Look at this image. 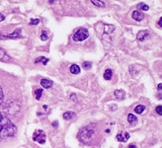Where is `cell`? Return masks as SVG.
<instances>
[{"label": "cell", "mask_w": 162, "mask_h": 148, "mask_svg": "<svg viewBox=\"0 0 162 148\" xmlns=\"http://www.w3.org/2000/svg\"><path fill=\"white\" fill-rule=\"evenodd\" d=\"M41 85H42L44 88H50L53 85V81L49 80V79H42V80H41Z\"/></svg>", "instance_id": "30bf717a"}, {"label": "cell", "mask_w": 162, "mask_h": 148, "mask_svg": "<svg viewBox=\"0 0 162 148\" xmlns=\"http://www.w3.org/2000/svg\"><path fill=\"white\" fill-rule=\"evenodd\" d=\"M36 98L37 100H40L41 98V96H42V93H43V90L41 89V88H39V89H37L36 90Z\"/></svg>", "instance_id": "ffe728a7"}, {"label": "cell", "mask_w": 162, "mask_h": 148, "mask_svg": "<svg viewBox=\"0 0 162 148\" xmlns=\"http://www.w3.org/2000/svg\"><path fill=\"white\" fill-rule=\"evenodd\" d=\"M130 138V134L128 132L125 133H120V134L116 135V140L120 142H127Z\"/></svg>", "instance_id": "5b68a950"}, {"label": "cell", "mask_w": 162, "mask_h": 148, "mask_svg": "<svg viewBox=\"0 0 162 148\" xmlns=\"http://www.w3.org/2000/svg\"><path fill=\"white\" fill-rule=\"evenodd\" d=\"M128 122L130 123V125H132V126H134V125H136L137 122H138V119L136 116H134L133 114H129L128 115Z\"/></svg>", "instance_id": "9c48e42d"}, {"label": "cell", "mask_w": 162, "mask_h": 148, "mask_svg": "<svg viewBox=\"0 0 162 148\" xmlns=\"http://www.w3.org/2000/svg\"><path fill=\"white\" fill-rule=\"evenodd\" d=\"M132 17L137 21H141L143 18H144V14L139 10H135V11H133V13H132Z\"/></svg>", "instance_id": "8992f818"}, {"label": "cell", "mask_w": 162, "mask_h": 148, "mask_svg": "<svg viewBox=\"0 0 162 148\" xmlns=\"http://www.w3.org/2000/svg\"><path fill=\"white\" fill-rule=\"evenodd\" d=\"M0 60L3 62H8L10 61V57L8 56L5 53L4 50H2V49H0Z\"/></svg>", "instance_id": "ba28073f"}, {"label": "cell", "mask_w": 162, "mask_h": 148, "mask_svg": "<svg viewBox=\"0 0 162 148\" xmlns=\"http://www.w3.org/2000/svg\"><path fill=\"white\" fill-rule=\"evenodd\" d=\"M32 139L35 140V141H37L40 144H44L45 141H46V135H45V133L43 131L37 130L35 132V134H33Z\"/></svg>", "instance_id": "277c9868"}, {"label": "cell", "mask_w": 162, "mask_h": 148, "mask_svg": "<svg viewBox=\"0 0 162 148\" xmlns=\"http://www.w3.org/2000/svg\"><path fill=\"white\" fill-rule=\"evenodd\" d=\"M156 113L158 114V115L162 116V105H158V107L156 108Z\"/></svg>", "instance_id": "603a6c76"}, {"label": "cell", "mask_w": 162, "mask_h": 148, "mask_svg": "<svg viewBox=\"0 0 162 148\" xmlns=\"http://www.w3.org/2000/svg\"><path fill=\"white\" fill-rule=\"evenodd\" d=\"M4 18H5V16L3 15L2 13H0V21H2V20H4Z\"/></svg>", "instance_id": "83f0119b"}, {"label": "cell", "mask_w": 162, "mask_h": 148, "mask_svg": "<svg viewBox=\"0 0 162 148\" xmlns=\"http://www.w3.org/2000/svg\"><path fill=\"white\" fill-rule=\"evenodd\" d=\"M158 25H159V26H162V17L159 19V21H158Z\"/></svg>", "instance_id": "4dcf8cb0"}, {"label": "cell", "mask_w": 162, "mask_h": 148, "mask_svg": "<svg viewBox=\"0 0 162 148\" xmlns=\"http://www.w3.org/2000/svg\"><path fill=\"white\" fill-rule=\"evenodd\" d=\"M40 22V20L37 19V18H32V19L29 21V24L31 25H36V24H37Z\"/></svg>", "instance_id": "7402d4cb"}, {"label": "cell", "mask_w": 162, "mask_h": 148, "mask_svg": "<svg viewBox=\"0 0 162 148\" xmlns=\"http://www.w3.org/2000/svg\"><path fill=\"white\" fill-rule=\"evenodd\" d=\"M41 40H42V41H47L48 40V36L45 33V32H43L42 36H41Z\"/></svg>", "instance_id": "d4e9b609"}, {"label": "cell", "mask_w": 162, "mask_h": 148, "mask_svg": "<svg viewBox=\"0 0 162 148\" xmlns=\"http://www.w3.org/2000/svg\"><path fill=\"white\" fill-rule=\"evenodd\" d=\"M157 89H158V90H162V83H160V84H158Z\"/></svg>", "instance_id": "f546056e"}, {"label": "cell", "mask_w": 162, "mask_h": 148, "mask_svg": "<svg viewBox=\"0 0 162 148\" xmlns=\"http://www.w3.org/2000/svg\"><path fill=\"white\" fill-rule=\"evenodd\" d=\"M16 133V127L10 120L3 117L0 113V140L12 137Z\"/></svg>", "instance_id": "6da1fadb"}, {"label": "cell", "mask_w": 162, "mask_h": 148, "mask_svg": "<svg viewBox=\"0 0 162 148\" xmlns=\"http://www.w3.org/2000/svg\"><path fill=\"white\" fill-rule=\"evenodd\" d=\"M128 148H137V146H136V145H133V144H132V145H130Z\"/></svg>", "instance_id": "d6a6232c"}, {"label": "cell", "mask_w": 162, "mask_h": 148, "mask_svg": "<svg viewBox=\"0 0 162 148\" xmlns=\"http://www.w3.org/2000/svg\"><path fill=\"white\" fill-rule=\"evenodd\" d=\"M44 60H45V57H40V58L35 60V63H39L40 61H44Z\"/></svg>", "instance_id": "484cf974"}, {"label": "cell", "mask_w": 162, "mask_h": 148, "mask_svg": "<svg viewBox=\"0 0 162 148\" xmlns=\"http://www.w3.org/2000/svg\"><path fill=\"white\" fill-rule=\"evenodd\" d=\"M91 3H92V4H94V5H96V6H99V7H102V6L105 5L104 2H102V1H97V0H92Z\"/></svg>", "instance_id": "d6986e66"}, {"label": "cell", "mask_w": 162, "mask_h": 148, "mask_svg": "<svg viewBox=\"0 0 162 148\" xmlns=\"http://www.w3.org/2000/svg\"><path fill=\"white\" fill-rule=\"evenodd\" d=\"M94 134H95V128H94L93 125H90V126L82 128L81 130L79 131L78 137L82 142L88 143L92 140Z\"/></svg>", "instance_id": "7a4b0ae2"}, {"label": "cell", "mask_w": 162, "mask_h": 148, "mask_svg": "<svg viewBox=\"0 0 162 148\" xmlns=\"http://www.w3.org/2000/svg\"><path fill=\"white\" fill-rule=\"evenodd\" d=\"M82 66H83V68L85 70H89L90 68H91V63L90 62H83V64H82Z\"/></svg>", "instance_id": "44dd1931"}, {"label": "cell", "mask_w": 162, "mask_h": 148, "mask_svg": "<svg viewBox=\"0 0 162 148\" xmlns=\"http://www.w3.org/2000/svg\"><path fill=\"white\" fill-rule=\"evenodd\" d=\"M49 62V59H45L44 60V62H43V64H44V65H46V64Z\"/></svg>", "instance_id": "1f68e13d"}, {"label": "cell", "mask_w": 162, "mask_h": 148, "mask_svg": "<svg viewBox=\"0 0 162 148\" xmlns=\"http://www.w3.org/2000/svg\"><path fill=\"white\" fill-rule=\"evenodd\" d=\"M114 31H115V26L114 25H110V24L105 25V29H104L105 33H111Z\"/></svg>", "instance_id": "e0dca14e"}, {"label": "cell", "mask_w": 162, "mask_h": 148, "mask_svg": "<svg viewBox=\"0 0 162 148\" xmlns=\"http://www.w3.org/2000/svg\"><path fill=\"white\" fill-rule=\"evenodd\" d=\"M8 38H9V39H18V38H20V35H19V29H17L13 33L9 35Z\"/></svg>", "instance_id": "9a60e30c"}, {"label": "cell", "mask_w": 162, "mask_h": 148, "mask_svg": "<svg viewBox=\"0 0 162 148\" xmlns=\"http://www.w3.org/2000/svg\"><path fill=\"white\" fill-rule=\"evenodd\" d=\"M135 112H136L137 114H142L143 112L145 111V107L144 105H137L136 108H135V110H134Z\"/></svg>", "instance_id": "ac0fdd59"}, {"label": "cell", "mask_w": 162, "mask_h": 148, "mask_svg": "<svg viewBox=\"0 0 162 148\" xmlns=\"http://www.w3.org/2000/svg\"><path fill=\"white\" fill-rule=\"evenodd\" d=\"M147 37H149V33L147 31H140L138 33V35H137V40L142 42V41H144Z\"/></svg>", "instance_id": "52a82bcc"}, {"label": "cell", "mask_w": 162, "mask_h": 148, "mask_svg": "<svg viewBox=\"0 0 162 148\" xmlns=\"http://www.w3.org/2000/svg\"><path fill=\"white\" fill-rule=\"evenodd\" d=\"M70 72L72 74H78L80 72V67L76 65V64H73V65L70 66Z\"/></svg>", "instance_id": "7c38bea8"}, {"label": "cell", "mask_w": 162, "mask_h": 148, "mask_svg": "<svg viewBox=\"0 0 162 148\" xmlns=\"http://www.w3.org/2000/svg\"><path fill=\"white\" fill-rule=\"evenodd\" d=\"M112 76V71L111 69H106L104 71V74H103V77L105 80H111Z\"/></svg>", "instance_id": "4fadbf2b"}, {"label": "cell", "mask_w": 162, "mask_h": 148, "mask_svg": "<svg viewBox=\"0 0 162 148\" xmlns=\"http://www.w3.org/2000/svg\"><path fill=\"white\" fill-rule=\"evenodd\" d=\"M53 127H55V128L58 127V122H57V121H55V122L53 123Z\"/></svg>", "instance_id": "f1b7e54d"}, {"label": "cell", "mask_w": 162, "mask_h": 148, "mask_svg": "<svg viewBox=\"0 0 162 148\" xmlns=\"http://www.w3.org/2000/svg\"><path fill=\"white\" fill-rule=\"evenodd\" d=\"M71 100H74L75 102H77V98H76V95H75V94H72V95H71Z\"/></svg>", "instance_id": "4316f807"}, {"label": "cell", "mask_w": 162, "mask_h": 148, "mask_svg": "<svg viewBox=\"0 0 162 148\" xmlns=\"http://www.w3.org/2000/svg\"><path fill=\"white\" fill-rule=\"evenodd\" d=\"M115 96L118 98L119 100H122L125 98V91L124 90H116L115 91Z\"/></svg>", "instance_id": "8fae6325"}, {"label": "cell", "mask_w": 162, "mask_h": 148, "mask_svg": "<svg viewBox=\"0 0 162 148\" xmlns=\"http://www.w3.org/2000/svg\"><path fill=\"white\" fill-rule=\"evenodd\" d=\"M74 117H75V113H73V112H66V113H64V115H63V118L65 120H71V119H73Z\"/></svg>", "instance_id": "5bb4252c"}, {"label": "cell", "mask_w": 162, "mask_h": 148, "mask_svg": "<svg viewBox=\"0 0 162 148\" xmlns=\"http://www.w3.org/2000/svg\"><path fill=\"white\" fill-rule=\"evenodd\" d=\"M3 101V90H2V87L0 86V105L2 104Z\"/></svg>", "instance_id": "cb8c5ba5"}, {"label": "cell", "mask_w": 162, "mask_h": 148, "mask_svg": "<svg viewBox=\"0 0 162 148\" xmlns=\"http://www.w3.org/2000/svg\"><path fill=\"white\" fill-rule=\"evenodd\" d=\"M88 36H89V33L86 29H79L73 35V40L75 42H82V41L87 39Z\"/></svg>", "instance_id": "3957f363"}, {"label": "cell", "mask_w": 162, "mask_h": 148, "mask_svg": "<svg viewBox=\"0 0 162 148\" xmlns=\"http://www.w3.org/2000/svg\"><path fill=\"white\" fill-rule=\"evenodd\" d=\"M43 108H44L45 110H47V109H48V107H47V105H43Z\"/></svg>", "instance_id": "836d02e7"}, {"label": "cell", "mask_w": 162, "mask_h": 148, "mask_svg": "<svg viewBox=\"0 0 162 148\" xmlns=\"http://www.w3.org/2000/svg\"><path fill=\"white\" fill-rule=\"evenodd\" d=\"M137 6H138V10H139V11H140V10L147 11V10L149 9V6L147 5V4H145V3H139Z\"/></svg>", "instance_id": "2e32d148"}]
</instances>
